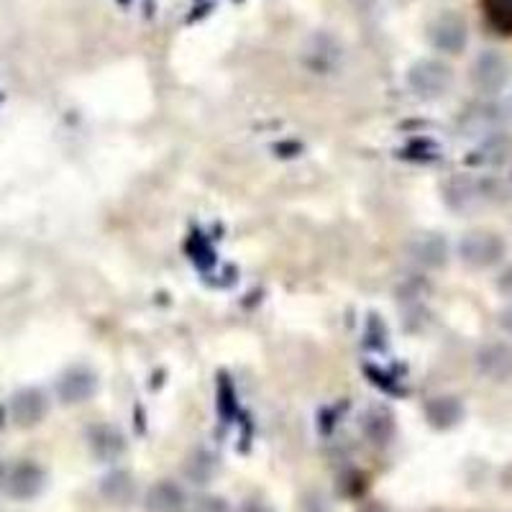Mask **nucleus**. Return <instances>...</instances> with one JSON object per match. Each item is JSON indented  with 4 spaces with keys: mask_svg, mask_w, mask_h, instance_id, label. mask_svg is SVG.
<instances>
[{
    "mask_svg": "<svg viewBox=\"0 0 512 512\" xmlns=\"http://www.w3.org/2000/svg\"><path fill=\"white\" fill-rule=\"evenodd\" d=\"M507 246L500 233L487 231V228H477V231L464 233V239L459 241V256L461 262L469 264L474 269H489L502 262Z\"/></svg>",
    "mask_w": 512,
    "mask_h": 512,
    "instance_id": "1",
    "label": "nucleus"
},
{
    "mask_svg": "<svg viewBox=\"0 0 512 512\" xmlns=\"http://www.w3.org/2000/svg\"><path fill=\"white\" fill-rule=\"evenodd\" d=\"M408 85L418 98L436 100L454 85V70L441 59H420L408 70Z\"/></svg>",
    "mask_w": 512,
    "mask_h": 512,
    "instance_id": "2",
    "label": "nucleus"
},
{
    "mask_svg": "<svg viewBox=\"0 0 512 512\" xmlns=\"http://www.w3.org/2000/svg\"><path fill=\"white\" fill-rule=\"evenodd\" d=\"M47 487V472L44 466L36 464V461H18V464L6 466V474H3V484L0 489L6 492L11 500L29 502L44 492Z\"/></svg>",
    "mask_w": 512,
    "mask_h": 512,
    "instance_id": "3",
    "label": "nucleus"
},
{
    "mask_svg": "<svg viewBox=\"0 0 512 512\" xmlns=\"http://www.w3.org/2000/svg\"><path fill=\"white\" fill-rule=\"evenodd\" d=\"M466 21L454 11H443L428 24V39L438 52L459 54L466 47Z\"/></svg>",
    "mask_w": 512,
    "mask_h": 512,
    "instance_id": "4",
    "label": "nucleus"
},
{
    "mask_svg": "<svg viewBox=\"0 0 512 512\" xmlns=\"http://www.w3.org/2000/svg\"><path fill=\"white\" fill-rule=\"evenodd\" d=\"M88 448L95 461H100V464H113V461L126 456L128 441L121 428H116L111 423H98L88 428Z\"/></svg>",
    "mask_w": 512,
    "mask_h": 512,
    "instance_id": "5",
    "label": "nucleus"
},
{
    "mask_svg": "<svg viewBox=\"0 0 512 512\" xmlns=\"http://www.w3.org/2000/svg\"><path fill=\"white\" fill-rule=\"evenodd\" d=\"M510 80V64L505 57H500L497 52H484L479 54L477 62L472 67V82L474 88L484 95H495Z\"/></svg>",
    "mask_w": 512,
    "mask_h": 512,
    "instance_id": "6",
    "label": "nucleus"
},
{
    "mask_svg": "<svg viewBox=\"0 0 512 512\" xmlns=\"http://www.w3.org/2000/svg\"><path fill=\"white\" fill-rule=\"evenodd\" d=\"M98 392V377L88 367H72L59 377L57 397L62 405H82Z\"/></svg>",
    "mask_w": 512,
    "mask_h": 512,
    "instance_id": "7",
    "label": "nucleus"
},
{
    "mask_svg": "<svg viewBox=\"0 0 512 512\" xmlns=\"http://www.w3.org/2000/svg\"><path fill=\"white\" fill-rule=\"evenodd\" d=\"M49 413V400L47 395L36 387H26V390H18L11 397V420L18 428H36L41 420L47 418Z\"/></svg>",
    "mask_w": 512,
    "mask_h": 512,
    "instance_id": "8",
    "label": "nucleus"
},
{
    "mask_svg": "<svg viewBox=\"0 0 512 512\" xmlns=\"http://www.w3.org/2000/svg\"><path fill=\"white\" fill-rule=\"evenodd\" d=\"M477 369L489 382L505 384L512 379V344L492 341L477 351Z\"/></svg>",
    "mask_w": 512,
    "mask_h": 512,
    "instance_id": "9",
    "label": "nucleus"
},
{
    "mask_svg": "<svg viewBox=\"0 0 512 512\" xmlns=\"http://www.w3.org/2000/svg\"><path fill=\"white\" fill-rule=\"evenodd\" d=\"M98 492L108 505L131 507L139 497V484L128 469H111L98 484Z\"/></svg>",
    "mask_w": 512,
    "mask_h": 512,
    "instance_id": "10",
    "label": "nucleus"
},
{
    "mask_svg": "<svg viewBox=\"0 0 512 512\" xmlns=\"http://www.w3.org/2000/svg\"><path fill=\"white\" fill-rule=\"evenodd\" d=\"M190 502H187V492L172 479H162V482L152 484L144 497L146 512H187Z\"/></svg>",
    "mask_w": 512,
    "mask_h": 512,
    "instance_id": "11",
    "label": "nucleus"
},
{
    "mask_svg": "<svg viewBox=\"0 0 512 512\" xmlns=\"http://www.w3.org/2000/svg\"><path fill=\"white\" fill-rule=\"evenodd\" d=\"M361 433L367 436V441L372 446L384 448L390 446V441L395 438V415L387 408L377 405V408H369L361 418Z\"/></svg>",
    "mask_w": 512,
    "mask_h": 512,
    "instance_id": "12",
    "label": "nucleus"
},
{
    "mask_svg": "<svg viewBox=\"0 0 512 512\" xmlns=\"http://www.w3.org/2000/svg\"><path fill=\"white\" fill-rule=\"evenodd\" d=\"M425 418H428V423L436 431H448V428H454V425L461 423V418H464V405L459 402V397L451 395L431 397V400L425 402Z\"/></svg>",
    "mask_w": 512,
    "mask_h": 512,
    "instance_id": "13",
    "label": "nucleus"
},
{
    "mask_svg": "<svg viewBox=\"0 0 512 512\" xmlns=\"http://www.w3.org/2000/svg\"><path fill=\"white\" fill-rule=\"evenodd\" d=\"M410 256H413L420 267H443V264L448 262L446 239H441L438 233H423V236H418V239L413 241V246H410Z\"/></svg>",
    "mask_w": 512,
    "mask_h": 512,
    "instance_id": "14",
    "label": "nucleus"
},
{
    "mask_svg": "<svg viewBox=\"0 0 512 512\" xmlns=\"http://www.w3.org/2000/svg\"><path fill=\"white\" fill-rule=\"evenodd\" d=\"M484 195H487V192L482 190V185L474 180H466V177L451 180L446 185V203L454 210L477 208L479 203H484Z\"/></svg>",
    "mask_w": 512,
    "mask_h": 512,
    "instance_id": "15",
    "label": "nucleus"
},
{
    "mask_svg": "<svg viewBox=\"0 0 512 512\" xmlns=\"http://www.w3.org/2000/svg\"><path fill=\"white\" fill-rule=\"evenodd\" d=\"M218 469H221L218 456L208 451V448H195L185 461V477L192 484H210L218 474Z\"/></svg>",
    "mask_w": 512,
    "mask_h": 512,
    "instance_id": "16",
    "label": "nucleus"
},
{
    "mask_svg": "<svg viewBox=\"0 0 512 512\" xmlns=\"http://www.w3.org/2000/svg\"><path fill=\"white\" fill-rule=\"evenodd\" d=\"M482 8L487 24L497 34L512 36V0H482Z\"/></svg>",
    "mask_w": 512,
    "mask_h": 512,
    "instance_id": "17",
    "label": "nucleus"
},
{
    "mask_svg": "<svg viewBox=\"0 0 512 512\" xmlns=\"http://www.w3.org/2000/svg\"><path fill=\"white\" fill-rule=\"evenodd\" d=\"M218 413L223 415L226 423H233V418H236V413H239L236 392H233V384L228 382L226 374H221V379H218Z\"/></svg>",
    "mask_w": 512,
    "mask_h": 512,
    "instance_id": "18",
    "label": "nucleus"
},
{
    "mask_svg": "<svg viewBox=\"0 0 512 512\" xmlns=\"http://www.w3.org/2000/svg\"><path fill=\"white\" fill-rule=\"evenodd\" d=\"M190 512H231V505L226 502V497L218 495H203L192 502Z\"/></svg>",
    "mask_w": 512,
    "mask_h": 512,
    "instance_id": "19",
    "label": "nucleus"
},
{
    "mask_svg": "<svg viewBox=\"0 0 512 512\" xmlns=\"http://www.w3.org/2000/svg\"><path fill=\"white\" fill-rule=\"evenodd\" d=\"M364 489H367V479H364V474L349 472L341 477V492H344L346 497H361L364 495Z\"/></svg>",
    "mask_w": 512,
    "mask_h": 512,
    "instance_id": "20",
    "label": "nucleus"
},
{
    "mask_svg": "<svg viewBox=\"0 0 512 512\" xmlns=\"http://www.w3.org/2000/svg\"><path fill=\"white\" fill-rule=\"evenodd\" d=\"M300 510L303 512H331V502L326 497L320 495V492H308L300 502Z\"/></svg>",
    "mask_w": 512,
    "mask_h": 512,
    "instance_id": "21",
    "label": "nucleus"
},
{
    "mask_svg": "<svg viewBox=\"0 0 512 512\" xmlns=\"http://www.w3.org/2000/svg\"><path fill=\"white\" fill-rule=\"evenodd\" d=\"M236 512H277L274 510L272 505H269V502H264V500H246V502H241L239 505V510Z\"/></svg>",
    "mask_w": 512,
    "mask_h": 512,
    "instance_id": "22",
    "label": "nucleus"
},
{
    "mask_svg": "<svg viewBox=\"0 0 512 512\" xmlns=\"http://www.w3.org/2000/svg\"><path fill=\"white\" fill-rule=\"evenodd\" d=\"M497 290H500L502 295L512 297V267H507L505 272H502L500 277H497Z\"/></svg>",
    "mask_w": 512,
    "mask_h": 512,
    "instance_id": "23",
    "label": "nucleus"
},
{
    "mask_svg": "<svg viewBox=\"0 0 512 512\" xmlns=\"http://www.w3.org/2000/svg\"><path fill=\"white\" fill-rule=\"evenodd\" d=\"M359 512H392V510L387 505H382L379 500H367V502H361Z\"/></svg>",
    "mask_w": 512,
    "mask_h": 512,
    "instance_id": "24",
    "label": "nucleus"
},
{
    "mask_svg": "<svg viewBox=\"0 0 512 512\" xmlns=\"http://www.w3.org/2000/svg\"><path fill=\"white\" fill-rule=\"evenodd\" d=\"M500 326L505 328V333H510L512 336V305H507V308L500 313Z\"/></svg>",
    "mask_w": 512,
    "mask_h": 512,
    "instance_id": "25",
    "label": "nucleus"
},
{
    "mask_svg": "<svg viewBox=\"0 0 512 512\" xmlns=\"http://www.w3.org/2000/svg\"><path fill=\"white\" fill-rule=\"evenodd\" d=\"M0 425H3V408H0Z\"/></svg>",
    "mask_w": 512,
    "mask_h": 512,
    "instance_id": "26",
    "label": "nucleus"
},
{
    "mask_svg": "<svg viewBox=\"0 0 512 512\" xmlns=\"http://www.w3.org/2000/svg\"><path fill=\"white\" fill-rule=\"evenodd\" d=\"M121 3H123V6H128V3H131V0H121Z\"/></svg>",
    "mask_w": 512,
    "mask_h": 512,
    "instance_id": "27",
    "label": "nucleus"
}]
</instances>
